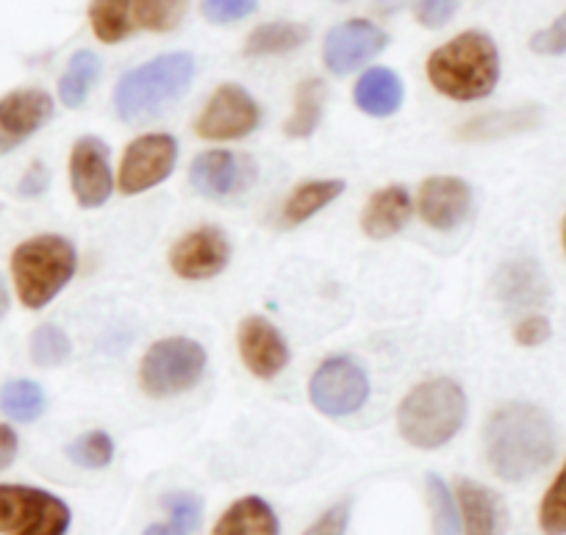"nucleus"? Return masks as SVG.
Returning <instances> with one entry per match:
<instances>
[{
    "mask_svg": "<svg viewBox=\"0 0 566 535\" xmlns=\"http://www.w3.org/2000/svg\"><path fill=\"white\" fill-rule=\"evenodd\" d=\"M231 259V244L220 228H198L172 248L170 266L184 281H206L220 275Z\"/></svg>",
    "mask_w": 566,
    "mask_h": 535,
    "instance_id": "nucleus-13",
    "label": "nucleus"
},
{
    "mask_svg": "<svg viewBox=\"0 0 566 535\" xmlns=\"http://www.w3.org/2000/svg\"><path fill=\"white\" fill-rule=\"evenodd\" d=\"M564 250H566V220H564Z\"/></svg>",
    "mask_w": 566,
    "mask_h": 535,
    "instance_id": "nucleus-45",
    "label": "nucleus"
},
{
    "mask_svg": "<svg viewBox=\"0 0 566 535\" xmlns=\"http://www.w3.org/2000/svg\"><path fill=\"white\" fill-rule=\"evenodd\" d=\"M239 353H242L244 367L255 378L264 380L275 378L290 364V347L277 333V327L266 322L264 316H248L239 325Z\"/></svg>",
    "mask_w": 566,
    "mask_h": 535,
    "instance_id": "nucleus-16",
    "label": "nucleus"
},
{
    "mask_svg": "<svg viewBox=\"0 0 566 535\" xmlns=\"http://www.w3.org/2000/svg\"><path fill=\"white\" fill-rule=\"evenodd\" d=\"M67 502L31 485H0V535H67Z\"/></svg>",
    "mask_w": 566,
    "mask_h": 535,
    "instance_id": "nucleus-7",
    "label": "nucleus"
},
{
    "mask_svg": "<svg viewBox=\"0 0 566 535\" xmlns=\"http://www.w3.org/2000/svg\"><path fill=\"white\" fill-rule=\"evenodd\" d=\"M70 183L81 209H97L112 195L108 147L97 136H84L70 153Z\"/></svg>",
    "mask_w": 566,
    "mask_h": 535,
    "instance_id": "nucleus-12",
    "label": "nucleus"
},
{
    "mask_svg": "<svg viewBox=\"0 0 566 535\" xmlns=\"http://www.w3.org/2000/svg\"><path fill=\"white\" fill-rule=\"evenodd\" d=\"M255 9V0H203L206 20L217 25L237 23L244 20Z\"/></svg>",
    "mask_w": 566,
    "mask_h": 535,
    "instance_id": "nucleus-36",
    "label": "nucleus"
},
{
    "mask_svg": "<svg viewBox=\"0 0 566 535\" xmlns=\"http://www.w3.org/2000/svg\"><path fill=\"white\" fill-rule=\"evenodd\" d=\"M195 59L189 53H167L142 64L119 78L114 90V108L123 123H148L159 117L172 101L189 90Z\"/></svg>",
    "mask_w": 566,
    "mask_h": 535,
    "instance_id": "nucleus-3",
    "label": "nucleus"
},
{
    "mask_svg": "<svg viewBox=\"0 0 566 535\" xmlns=\"http://www.w3.org/2000/svg\"><path fill=\"white\" fill-rule=\"evenodd\" d=\"M464 516V533L467 535H494L497 533V496L483 485L472 483V480H461L455 489Z\"/></svg>",
    "mask_w": 566,
    "mask_h": 535,
    "instance_id": "nucleus-23",
    "label": "nucleus"
},
{
    "mask_svg": "<svg viewBox=\"0 0 566 535\" xmlns=\"http://www.w3.org/2000/svg\"><path fill=\"white\" fill-rule=\"evenodd\" d=\"M48 183H51V172H48L45 164L34 161L29 167V172L23 175V181H20L18 192L23 195V198H40V195L48 189Z\"/></svg>",
    "mask_w": 566,
    "mask_h": 535,
    "instance_id": "nucleus-41",
    "label": "nucleus"
},
{
    "mask_svg": "<svg viewBox=\"0 0 566 535\" xmlns=\"http://www.w3.org/2000/svg\"><path fill=\"white\" fill-rule=\"evenodd\" d=\"M308 42V29L301 23L259 25L244 42V56H283Z\"/></svg>",
    "mask_w": 566,
    "mask_h": 535,
    "instance_id": "nucleus-25",
    "label": "nucleus"
},
{
    "mask_svg": "<svg viewBox=\"0 0 566 535\" xmlns=\"http://www.w3.org/2000/svg\"><path fill=\"white\" fill-rule=\"evenodd\" d=\"M308 395H312L317 411H323L325 417H347V413H356L367 402V375L353 358L336 355V358L319 364L312 386H308Z\"/></svg>",
    "mask_w": 566,
    "mask_h": 535,
    "instance_id": "nucleus-8",
    "label": "nucleus"
},
{
    "mask_svg": "<svg viewBox=\"0 0 566 535\" xmlns=\"http://www.w3.org/2000/svg\"><path fill=\"white\" fill-rule=\"evenodd\" d=\"M555 455L553 419L531 402L497 408L486 424V461L505 483H522L542 472Z\"/></svg>",
    "mask_w": 566,
    "mask_h": 535,
    "instance_id": "nucleus-1",
    "label": "nucleus"
},
{
    "mask_svg": "<svg viewBox=\"0 0 566 535\" xmlns=\"http://www.w3.org/2000/svg\"><path fill=\"white\" fill-rule=\"evenodd\" d=\"M400 3L402 0H380V9H384V12H391V9H400Z\"/></svg>",
    "mask_w": 566,
    "mask_h": 535,
    "instance_id": "nucleus-44",
    "label": "nucleus"
},
{
    "mask_svg": "<svg viewBox=\"0 0 566 535\" xmlns=\"http://www.w3.org/2000/svg\"><path fill=\"white\" fill-rule=\"evenodd\" d=\"M419 217L437 231H453L464 222L472 206V192L461 178L453 175H437L419 187Z\"/></svg>",
    "mask_w": 566,
    "mask_h": 535,
    "instance_id": "nucleus-15",
    "label": "nucleus"
},
{
    "mask_svg": "<svg viewBox=\"0 0 566 535\" xmlns=\"http://www.w3.org/2000/svg\"><path fill=\"white\" fill-rule=\"evenodd\" d=\"M101 75V59L92 51H78L70 59L62 81H59V97L67 108H78L86 101L90 90Z\"/></svg>",
    "mask_w": 566,
    "mask_h": 535,
    "instance_id": "nucleus-28",
    "label": "nucleus"
},
{
    "mask_svg": "<svg viewBox=\"0 0 566 535\" xmlns=\"http://www.w3.org/2000/svg\"><path fill=\"white\" fill-rule=\"evenodd\" d=\"M325 106V84L319 78H308L297 86L295 95V112L286 119V136L292 139H306L317 130L319 119H323Z\"/></svg>",
    "mask_w": 566,
    "mask_h": 535,
    "instance_id": "nucleus-27",
    "label": "nucleus"
},
{
    "mask_svg": "<svg viewBox=\"0 0 566 535\" xmlns=\"http://www.w3.org/2000/svg\"><path fill=\"white\" fill-rule=\"evenodd\" d=\"M206 373V349L192 338H161L145 353L139 384L150 397H172L195 389Z\"/></svg>",
    "mask_w": 566,
    "mask_h": 535,
    "instance_id": "nucleus-6",
    "label": "nucleus"
},
{
    "mask_svg": "<svg viewBox=\"0 0 566 535\" xmlns=\"http://www.w3.org/2000/svg\"><path fill=\"white\" fill-rule=\"evenodd\" d=\"M90 23L97 40L106 45L128 40L136 29L134 0H92Z\"/></svg>",
    "mask_w": 566,
    "mask_h": 535,
    "instance_id": "nucleus-24",
    "label": "nucleus"
},
{
    "mask_svg": "<svg viewBox=\"0 0 566 535\" xmlns=\"http://www.w3.org/2000/svg\"><path fill=\"white\" fill-rule=\"evenodd\" d=\"M531 48L538 56H560V53H566V12L553 25L533 34Z\"/></svg>",
    "mask_w": 566,
    "mask_h": 535,
    "instance_id": "nucleus-38",
    "label": "nucleus"
},
{
    "mask_svg": "<svg viewBox=\"0 0 566 535\" xmlns=\"http://www.w3.org/2000/svg\"><path fill=\"white\" fill-rule=\"evenodd\" d=\"M386 42H389L386 31H380L369 20H347V23L336 25L325 40V67L334 75H350L353 70L378 56Z\"/></svg>",
    "mask_w": 566,
    "mask_h": 535,
    "instance_id": "nucleus-11",
    "label": "nucleus"
},
{
    "mask_svg": "<svg viewBox=\"0 0 566 535\" xmlns=\"http://www.w3.org/2000/svg\"><path fill=\"white\" fill-rule=\"evenodd\" d=\"M9 311V294H7V286H3V281H0V319L7 316Z\"/></svg>",
    "mask_w": 566,
    "mask_h": 535,
    "instance_id": "nucleus-43",
    "label": "nucleus"
},
{
    "mask_svg": "<svg viewBox=\"0 0 566 535\" xmlns=\"http://www.w3.org/2000/svg\"><path fill=\"white\" fill-rule=\"evenodd\" d=\"M165 505L170 511V522L150 524L142 535H195L200 527V516H203V502L200 496L178 491V494L165 496Z\"/></svg>",
    "mask_w": 566,
    "mask_h": 535,
    "instance_id": "nucleus-29",
    "label": "nucleus"
},
{
    "mask_svg": "<svg viewBox=\"0 0 566 535\" xmlns=\"http://www.w3.org/2000/svg\"><path fill=\"white\" fill-rule=\"evenodd\" d=\"M0 408L18 422H34L45 411V391L34 380H12L0 389Z\"/></svg>",
    "mask_w": 566,
    "mask_h": 535,
    "instance_id": "nucleus-30",
    "label": "nucleus"
},
{
    "mask_svg": "<svg viewBox=\"0 0 566 535\" xmlns=\"http://www.w3.org/2000/svg\"><path fill=\"white\" fill-rule=\"evenodd\" d=\"M455 9H459V0H417V20L424 29H442L453 20Z\"/></svg>",
    "mask_w": 566,
    "mask_h": 535,
    "instance_id": "nucleus-37",
    "label": "nucleus"
},
{
    "mask_svg": "<svg viewBox=\"0 0 566 535\" xmlns=\"http://www.w3.org/2000/svg\"><path fill=\"white\" fill-rule=\"evenodd\" d=\"M411 220V195L406 187H386L367 200L361 228L369 239H389Z\"/></svg>",
    "mask_w": 566,
    "mask_h": 535,
    "instance_id": "nucleus-18",
    "label": "nucleus"
},
{
    "mask_svg": "<svg viewBox=\"0 0 566 535\" xmlns=\"http://www.w3.org/2000/svg\"><path fill=\"white\" fill-rule=\"evenodd\" d=\"M538 123L536 108H514V112H500V114H486V117H478L472 123H467L459 130V139L464 141H489L500 139V136L520 134V130L533 128Z\"/></svg>",
    "mask_w": 566,
    "mask_h": 535,
    "instance_id": "nucleus-26",
    "label": "nucleus"
},
{
    "mask_svg": "<svg viewBox=\"0 0 566 535\" xmlns=\"http://www.w3.org/2000/svg\"><path fill=\"white\" fill-rule=\"evenodd\" d=\"M178 161V141L170 134H148L130 141L119 164V189L139 195L167 181Z\"/></svg>",
    "mask_w": 566,
    "mask_h": 535,
    "instance_id": "nucleus-9",
    "label": "nucleus"
},
{
    "mask_svg": "<svg viewBox=\"0 0 566 535\" xmlns=\"http://www.w3.org/2000/svg\"><path fill=\"white\" fill-rule=\"evenodd\" d=\"M67 458L75 463V466H84V469L108 466L114 458L112 436L103 433V430H92V433L78 436V439L67 447Z\"/></svg>",
    "mask_w": 566,
    "mask_h": 535,
    "instance_id": "nucleus-34",
    "label": "nucleus"
},
{
    "mask_svg": "<svg viewBox=\"0 0 566 535\" xmlns=\"http://www.w3.org/2000/svg\"><path fill=\"white\" fill-rule=\"evenodd\" d=\"M239 161L228 150L200 153L189 169V181L206 198H226L239 187Z\"/></svg>",
    "mask_w": 566,
    "mask_h": 535,
    "instance_id": "nucleus-19",
    "label": "nucleus"
},
{
    "mask_svg": "<svg viewBox=\"0 0 566 535\" xmlns=\"http://www.w3.org/2000/svg\"><path fill=\"white\" fill-rule=\"evenodd\" d=\"M189 0H134L136 25L150 31H172L187 14Z\"/></svg>",
    "mask_w": 566,
    "mask_h": 535,
    "instance_id": "nucleus-32",
    "label": "nucleus"
},
{
    "mask_svg": "<svg viewBox=\"0 0 566 535\" xmlns=\"http://www.w3.org/2000/svg\"><path fill=\"white\" fill-rule=\"evenodd\" d=\"M211 535H277V516L261 496L233 502Z\"/></svg>",
    "mask_w": 566,
    "mask_h": 535,
    "instance_id": "nucleus-21",
    "label": "nucleus"
},
{
    "mask_svg": "<svg viewBox=\"0 0 566 535\" xmlns=\"http://www.w3.org/2000/svg\"><path fill=\"white\" fill-rule=\"evenodd\" d=\"M538 524L544 535H566V463L538 505Z\"/></svg>",
    "mask_w": 566,
    "mask_h": 535,
    "instance_id": "nucleus-35",
    "label": "nucleus"
},
{
    "mask_svg": "<svg viewBox=\"0 0 566 535\" xmlns=\"http://www.w3.org/2000/svg\"><path fill=\"white\" fill-rule=\"evenodd\" d=\"M18 450H20L18 433H14L9 424L0 422V472L12 466V461L18 458Z\"/></svg>",
    "mask_w": 566,
    "mask_h": 535,
    "instance_id": "nucleus-42",
    "label": "nucleus"
},
{
    "mask_svg": "<svg viewBox=\"0 0 566 535\" xmlns=\"http://www.w3.org/2000/svg\"><path fill=\"white\" fill-rule=\"evenodd\" d=\"M467 419V395L455 380L433 378L411 389L397 411V428L411 447L437 450L448 444Z\"/></svg>",
    "mask_w": 566,
    "mask_h": 535,
    "instance_id": "nucleus-4",
    "label": "nucleus"
},
{
    "mask_svg": "<svg viewBox=\"0 0 566 535\" xmlns=\"http://www.w3.org/2000/svg\"><path fill=\"white\" fill-rule=\"evenodd\" d=\"M424 489H428V505H431L437 535H461L459 505H455L448 483L439 474H428L424 478Z\"/></svg>",
    "mask_w": 566,
    "mask_h": 535,
    "instance_id": "nucleus-31",
    "label": "nucleus"
},
{
    "mask_svg": "<svg viewBox=\"0 0 566 535\" xmlns=\"http://www.w3.org/2000/svg\"><path fill=\"white\" fill-rule=\"evenodd\" d=\"M53 117V101L42 90H18L0 97V156L12 153Z\"/></svg>",
    "mask_w": 566,
    "mask_h": 535,
    "instance_id": "nucleus-14",
    "label": "nucleus"
},
{
    "mask_svg": "<svg viewBox=\"0 0 566 535\" xmlns=\"http://www.w3.org/2000/svg\"><path fill=\"white\" fill-rule=\"evenodd\" d=\"M353 97H356V106L369 117H389L402 103V81L391 70L373 67L358 78Z\"/></svg>",
    "mask_w": 566,
    "mask_h": 535,
    "instance_id": "nucleus-20",
    "label": "nucleus"
},
{
    "mask_svg": "<svg viewBox=\"0 0 566 535\" xmlns=\"http://www.w3.org/2000/svg\"><path fill=\"white\" fill-rule=\"evenodd\" d=\"M259 103L248 95V90L237 84H222L200 112L195 130H198V136L211 141L242 139L259 125Z\"/></svg>",
    "mask_w": 566,
    "mask_h": 535,
    "instance_id": "nucleus-10",
    "label": "nucleus"
},
{
    "mask_svg": "<svg viewBox=\"0 0 566 535\" xmlns=\"http://www.w3.org/2000/svg\"><path fill=\"white\" fill-rule=\"evenodd\" d=\"M428 78L453 101H481L492 95L500 78V53L492 36L467 31L428 59Z\"/></svg>",
    "mask_w": 566,
    "mask_h": 535,
    "instance_id": "nucleus-2",
    "label": "nucleus"
},
{
    "mask_svg": "<svg viewBox=\"0 0 566 535\" xmlns=\"http://www.w3.org/2000/svg\"><path fill=\"white\" fill-rule=\"evenodd\" d=\"M549 333H553V327H549L547 316L533 314L516 325L514 338H516V344H522V347H538V344L547 342Z\"/></svg>",
    "mask_w": 566,
    "mask_h": 535,
    "instance_id": "nucleus-40",
    "label": "nucleus"
},
{
    "mask_svg": "<svg viewBox=\"0 0 566 535\" xmlns=\"http://www.w3.org/2000/svg\"><path fill=\"white\" fill-rule=\"evenodd\" d=\"M345 192V181H308L290 195L281 209V228H297Z\"/></svg>",
    "mask_w": 566,
    "mask_h": 535,
    "instance_id": "nucleus-22",
    "label": "nucleus"
},
{
    "mask_svg": "<svg viewBox=\"0 0 566 535\" xmlns=\"http://www.w3.org/2000/svg\"><path fill=\"white\" fill-rule=\"evenodd\" d=\"M347 522H350V502H336L303 535H345Z\"/></svg>",
    "mask_w": 566,
    "mask_h": 535,
    "instance_id": "nucleus-39",
    "label": "nucleus"
},
{
    "mask_svg": "<svg viewBox=\"0 0 566 535\" xmlns=\"http://www.w3.org/2000/svg\"><path fill=\"white\" fill-rule=\"evenodd\" d=\"M75 248L64 237L45 233L20 244L12 253V275L25 308H42L75 275Z\"/></svg>",
    "mask_w": 566,
    "mask_h": 535,
    "instance_id": "nucleus-5",
    "label": "nucleus"
},
{
    "mask_svg": "<svg viewBox=\"0 0 566 535\" xmlns=\"http://www.w3.org/2000/svg\"><path fill=\"white\" fill-rule=\"evenodd\" d=\"M70 338L62 327L56 325H40L31 333V361L36 367H59L70 358Z\"/></svg>",
    "mask_w": 566,
    "mask_h": 535,
    "instance_id": "nucleus-33",
    "label": "nucleus"
},
{
    "mask_svg": "<svg viewBox=\"0 0 566 535\" xmlns=\"http://www.w3.org/2000/svg\"><path fill=\"white\" fill-rule=\"evenodd\" d=\"M494 289H497V297L511 308H533V305H542L549 294L542 266L525 259L505 264L494 281Z\"/></svg>",
    "mask_w": 566,
    "mask_h": 535,
    "instance_id": "nucleus-17",
    "label": "nucleus"
}]
</instances>
